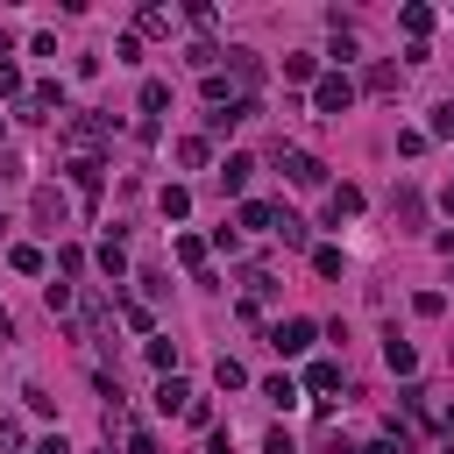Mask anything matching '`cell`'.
Returning a JSON list of instances; mask_svg holds the SVG:
<instances>
[{
  "label": "cell",
  "mask_w": 454,
  "mask_h": 454,
  "mask_svg": "<svg viewBox=\"0 0 454 454\" xmlns=\"http://www.w3.org/2000/svg\"><path fill=\"white\" fill-rule=\"evenodd\" d=\"M106 135H114L106 114H64V142H71V156H99Z\"/></svg>",
  "instance_id": "1"
},
{
  "label": "cell",
  "mask_w": 454,
  "mask_h": 454,
  "mask_svg": "<svg viewBox=\"0 0 454 454\" xmlns=\"http://www.w3.org/2000/svg\"><path fill=\"white\" fill-rule=\"evenodd\" d=\"M440 206H447V213H454V184H447V192H440Z\"/></svg>",
  "instance_id": "46"
},
{
  "label": "cell",
  "mask_w": 454,
  "mask_h": 454,
  "mask_svg": "<svg viewBox=\"0 0 454 454\" xmlns=\"http://www.w3.org/2000/svg\"><path fill=\"white\" fill-rule=\"evenodd\" d=\"M50 114H64V85L57 78H43V85L21 92V121H50Z\"/></svg>",
  "instance_id": "4"
},
{
  "label": "cell",
  "mask_w": 454,
  "mask_h": 454,
  "mask_svg": "<svg viewBox=\"0 0 454 454\" xmlns=\"http://www.w3.org/2000/svg\"><path fill=\"white\" fill-rule=\"evenodd\" d=\"M0 454H21V426H14L7 411H0Z\"/></svg>",
  "instance_id": "39"
},
{
  "label": "cell",
  "mask_w": 454,
  "mask_h": 454,
  "mask_svg": "<svg viewBox=\"0 0 454 454\" xmlns=\"http://www.w3.org/2000/svg\"><path fill=\"white\" fill-rule=\"evenodd\" d=\"M362 85H369L376 99H397V85H404V71H397V64H369V71H362Z\"/></svg>",
  "instance_id": "8"
},
{
  "label": "cell",
  "mask_w": 454,
  "mask_h": 454,
  "mask_svg": "<svg viewBox=\"0 0 454 454\" xmlns=\"http://www.w3.org/2000/svg\"><path fill=\"white\" fill-rule=\"evenodd\" d=\"M440 426H447V433H454V404H447V411H440Z\"/></svg>",
  "instance_id": "45"
},
{
  "label": "cell",
  "mask_w": 454,
  "mask_h": 454,
  "mask_svg": "<svg viewBox=\"0 0 454 454\" xmlns=\"http://www.w3.org/2000/svg\"><path fill=\"white\" fill-rule=\"evenodd\" d=\"M227 57V71H234V85L248 92V85H262V64H255V50H220Z\"/></svg>",
  "instance_id": "7"
},
{
  "label": "cell",
  "mask_w": 454,
  "mask_h": 454,
  "mask_svg": "<svg viewBox=\"0 0 454 454\" xmlns=\"http://www.w3.org/2000/svg\"><path fill=\"white\" fill-rule=\"evenodd\" d=\"M199 92H206V106H213V114H220V106H234V78H227V71H206V85H199Z\"/></svg>",
  "instance_id": "13"
},
{
  "label": "cell",
  "mask_w": 454,
  "mask_h": 454,
  "mask_svg": "<svg viewBox=\"0 0 454 454\" xmlns=\"http://www.w3.org/2000/svg\"><path fill=\"white\" fill-rule=\"evenodd\" d=\"M0 227H7V213H0Z\"/></svg>",
  "instance_id": "48"
},
{
  "label": "cell",
  "mask_w": 454,
  "mask_h": 454,
  "mask_svg": "<svg viewBox=\"0 0 454 454\" xmlns=\"http://www.w3.org/2000/svg\"><path fill=\"white\" fill-rule=\"evenodd\" d=\"M312 106H319L326 121H333V114H348V106H355V78H348V71H326V78L312 85Z\"/></svg>",
  "instance_id": "2"
},
{
  "label": "cell",
  "mask_w": 454,
  "mask_h": 454,
  "mask_svg": "<svg viewBox=\"0 0 454 454\" xmlns=\"http://www.w3.org/2000/svg\"><path fill=\"white\" fill-rule=\"evenodd\" d=\"M305 390H312V397L340 390V362H312V369H305Z\"/></svg>",
  "instance_id": "15"
},
{
  "label": "cell",
  "mask_w": 454,
  "mask_h": 454,
  "mask_svg": "<svg viewBox=\"0 0 454 454\" xmlns=\"http://www.w3.org/2000/svg\"><path fill=\"white\" fill-rule=\"evenodd\" d=\"M0 99H21V71H14L7 57H0Z\"/></svg>",
  "instance_id": "37"
},
{
  "label": "cell",
  "mask_w": 454,
  "mask_h": 454,
  "mask_svg": "<svg viewBox=\"0 0 454 454\" xmlns=\"http://www.w3.org/2000/svg\"><path fill=\"white\" fill-rule=\"evenodd\" d=\"M248 177H255V156H227L220 163V192H248Z\"/></svg>",
  "instance_id": "11"
},
{
  "label": "cell",
  "mask_w": 454,
  "mask_h": 454,
  "mask_svg": "<svg viewBox=\"0 0 454 454\" xmlns=\"http://www.w3.org/2000/svg\"><path fill=\"white\" fill-rule=\"evenodd\" d=\"M99 270H106V277H128V248H121V234L99 241Z\"/></svg>",
  "instance_id": "22"
},
{
  "label": "cell",
  "mask_w": 454,
  "mask_h": 454,
  "mask_svg": "<svg viewBox=\"0 0 454 454\" xmlns=\"http://www.w3.org/2000/svg\"><path fill=\"white\" fill-rule=\"evenodd\" d=\"M35 220H43V227H64V220H71V206H64V199L43 184V192H35Z\"/></svg>",
  "instance_id": "14"
},
{
  "label": "cell",
  "mask_w": 454,
  "mask_h": 454,
  "mask_svg": "<svg viewBox=\"0 0 454 454\" xmlns=\"http://www.w3.org/2000/svg\"><path fill=\"white\" fill-rule=\"evenodd\" d=\"M383 362H390L397 376H411V369H419V348H411V340H397V333H383Z\"/></svg>",
  "instance_id": "12"
},
{
  "label": "cell",
  "mask_w": 454,
  "mask_h": 454,
  "mask_svg": "<svg viewBox=\"0 0 454 454\" xmlns=\"http://www.w3.org/2000/svg\"><path fill=\"white\" fill-rule=\"evenodd\" d=\"M7 340H14V326H7V312H0V348H7Z\"/></svg>",
  "instance_id": "44"
},
{
  "label": "cell",
  "mask_w": 454,
  "mask_h": 454,
  "mask_svg": "<svg viewBox=\"0 0 454 454\" xmlns=\"http://www.w3.org/2000/svg\"><path fill=\"white\" fill-rule=\"evenodd\" d=\"M114 312H121V319H128V326H135V333H149V305H142V298H121V305H114Z\"/></svg>",
  "instance_id": "29"
},
{
  "label": "cell",
  "mask_w": 454,
  "mask_h": 454,
  "mask_svg": "<svg viewBox=\"0 0 454 454\" xmlns=\"http://www.w3.org/2000/svg\"><path fill=\"white\" fill-rule=\"evenodd\" d=\"M397 21H404V35H411V43H426V28H433V7H419V0H411Z\"/></svg>",
  "instance_id": "18"
},
{
  "label": "cell",
  "mask_w": 454,
  "mask_h": 454,
  "mask_svg": "<svg viewBox=\"0 0 454 454\" xmlns=\"http://www.w3.org/2000/svg\"><path fill=\"white\" fill-rule=\"evenodd\" d=\"M312 340H319L312 319H284V326H270V348H277V355H305Z\"/></svg>",
  "instance_id": "5"
},
{
  "label": "cell",
  "mask_w": 454,
  "mask_h": 454,
  "mask_svg": "<svg viewBox=\"0 0 454 454\" xmlns=\"http://www.w3.org/2000/svg\"><path fill=\"white\" fill-rule=\"evenodd\" d=\"M7 262H14L21 277H43V248H35V241H14V248H7Z\"/></svg>",
  "instance_id": "17"
},
{
  "label": "cell",
  "mask_w": 454,
  "mask_h": 454,
  "mask_svg": "<svg viewBox=\"0 0 454 454\" xmlns=\"http://www.w3.org/2000/svg\"><path fill=\"white\" fill-rule=\"evenodd\" d=\"M262 397H270L277 411H291V404H298V383H291V376H270V383H262Z\"/></svg>",
  "instance_id": "23"
},
{
  "label": "cell",
  "mask_w": 454,
  "mask_h": 454,
  "mask_svg": "<svg viewBox=\"0 0 454 454\" xmlns=\"http://www.w3.org/2000/svg\"><path fill=\"white\" fill-rule=\"evenodd\" d=\"M270 234H277L284 248H305V220H298V213H277V227H270Z\"/></svg>",
  "instance_id": "20"
},
{
  "label": "cell",
  "mask_w": 454,
  "mask_h": 454,
  "mask_svg": "<svg viewBox=\"0 0 454 454\" xmlns=\"http://www.w3.org/2000/svg\"><path fill=\"white\" fill-rule=\"evenodd\" d=\"M0 184H21V156H7V149H0Z\"/></svg>",
  "instance_id": "40"
},
{
  "label": "cell",
  "mask_w": 454,
  "mask_h": 454,
  "mask_svg": "<svg viewBox=\"0 0 454 454\" xmlns=\"http://www.w3.org/2000/svg\"><path fill=\"white\" fill-rule=\"evenodd\" d=\"M177 262H184V270H199V277H206V241H199V234H177Z\"/></svg>",
  "instance_id": "21"
},
{
  "label": "cell",
  "mask_w": 454,
  "mask_h": 454,
  "mask_svg": "<svg viewBox=\"0 0 454 454\" xmlns=\"http://www.w3.org/2000/svg\"><path fill=\"white\" fill-rule=\"evenodd\" d=\"M397 447H404V440H376V447H362V454H397Z\"/></svg>",
  "instance_id": "42"
},
{
  "label": "cell",
  "mask_w": 454,
  "mask_h": 454,
  "mask_svg": "<svg viewBox=\"0 0 454 454\" xmlns=\"http://www.w3.org/2000/svg\"><path fill=\"white\" fill-rule=\"evenodd\" d=\"M284 78H319V57H305V50H298V57H284Z\"/></svg>",
  "instance_id": "31"
},
{
  "label": "cell",
  "mask_w": 454,
  "mask_h": 454,
  "mask_svg": "<svg viewBox=\"0 0 454 454\" xmlns=\"http://www.w3.org/2000/svg\"><path fill=\"white\" fill-rule=\"evenodd\" d=\"M340 454H362V447H340Z\"/></svg>",
  "instance_id": "47"
},
{
  "label": "cell",
  "mask_w": 454,
  "mask_h": 454,
  "mask_svg": "<svg viewBox=\"0 0 454 454\" xmlns=\"http://www.w3.org/2000/svg\"><path fill=\"white\" fill-rule=\"evenodd\" d=\"M355 213H362V192H355V184H333V192H326V220L340 227V220H355Z\"/></svg>",
  "instance_id": "9"
},
{
  "label": "cell",
  "mask_w": 454,
  "mask_h": 454,
  "mask_svg": "<svg viewBox=\"0 0 454 454\" xmlns=\"http://www.w3.org/2000/svg\"><path fill=\"white\" fill-rule=\"evenodd\" d=\"M411 312H419V319H440V312H447V298H440V291H419V298H411Z\"/></svg>",
  "instance_id": "33"
},
{
  "label": "cell",
  "mask_w": 454,
  "mask_h": 454,
  "mask_svg": "<svg viewBox=\"0 0 454 454\" xmlns=\"http://www.w3.org/2000/svg\"><path fill=\"white\" fill-rule=\"evenodd\" d=\"M43 305L64 319V312H71V284H43Z\"/></svg>",
  "instance_id": "32"
},
{
  "label": "cell",
  "mask_w": 454,
  "mask_h": 454,
  "mask_svg": "<svg viewBox=\"0 0 454 454\" xmlns=\"http://www.w3.org/2000/svg\"><path fill=\"white\" fill-rule=\"evenodd\" d=\"M241 227H262V234H270V227H277V206H262V199H241Z\"/></svg>",
  "instance_id": "19"
},
{
  "label": "cell",
  "mask_w": 454,
  "mask_h": 454,
  "mask_svg": "<svg viewBox=\"0 0 454 454\" xmlns=\"http://www.w3.org/2000/svg\"><path fill=\"white\" fill-rule=\"evenodd\" d=\"M426 135H447V142H454V99H440V106H433V128H426Z\"/></svg>",
  "instance_id": "35"
},
{
  "label": "cell",
  "mask_w": 454,
  "mask_h": 454,
  "mask_svg": "<svg viewBox=\"0 0 454 454\" xmlns=\"http://www.w3.org/2000/svg\"><path fill=\"white\" fill-rule=\"evenodd\" d=\"M163 106H170V85L149 78V85H142V114H163Z\"/></svg>",
  "instance_id": "26"
},
{
  "label": "cell",
  "mask_w": 454,
  "mask_h": 454,
  "mask_svg": "<svg viewBox=\"0 0 454 454\" xmlns=\"http://www.w3.org/2000/svg\"><path fill=\"white\" fill-rule=\"evenodd\" d=\"M149 362H156V369H170V362H177V340H170V333H156V340H149Z\"/></svg>",
  "instance_id": "34"
},
{
  "label": "cell",
  "mask_w": 454,
  "mask_h": 454,
  "mask_svg": "<svg viewBox=\"0 0 454 454\" xmlns=\"http://www.w3.org/2000/svg\"><path fill=\"white\" fill-rule=\"evenodd\" d=\"M163 213L184 220V213H192V192H184V184H163Z\"/></svg>",
  "instance_id": "27"
},
{
  "label": "cell",
  "mask_w": 454,
  "mask_h": 454,
  "mask_svg": "<svg viewBox=\"0 0 454 454\" xmlns=\"http://www.w3.org/2000/svg\"><path fill=\"white\" fill-rule=\"evenodd\" d=\"M277 170L298 184V192H312V184H326V163L312 156V149H277Z\"/></svg>",
  "instance_id": "3"
},
{
  "label": "cell",
  "mask_w": 454,
  "mask_h": 454,
  "mask_svg": "<svg viewBox=\"0 0 454 454\" xmlns=\"http://www.w3.org/2000/svg\"><path fill=\"white\" fill-rule=\"evenodd\" d=\"M213 383H220V390H241V383H248V369H241V362H227V355H220V362H213Z\"/></svg>",
  "instance_id": "24"
},
{
  "label": "cell",
  "mask_w": 454,
  "mask_h": 454,
  "mask_svg": "<svg viewBox=\"0 0 454 454\" xmlns=\"http://www.w3.org/2000/svg\"><path fill=\"white\" fill-rule=\"evenodd\" d=\"M312 270H319V277H340L348 255H340V248H312Z\"/></svg>",
  "instance_id": "28"
},
{
  "label": "cell",
  "mask_w": 454,
  "mask_h": 454,
  "mask_svg": "<svg viewBox=\"0 0 454 454\" xmlns=\"http://www.w3.org/2000/svg\"><path fill=\"white\" fill-rule=\"evenodd\" d=\"M184 426H199V433H206V426H213V404H206V397H192V404H184Z\"/></svg>",
  "instance_id": "36"
},
{
  "label": "cell",
  "mask_w": 454,
  "mask_h": 454,
  "mask_svg": "<svg viewBox=\"0 0 454 454\" xmlns=\"http://www.w3.org/2000/svg\"><path fill=\"white\" fill-rule=\"evenodd\" d=\"M28 454H71V447H64V440H43V447H28Z\"/></svg>",
  "instance_id": "43"
},
{
  "label": "cell",
  "mask_w": 454,
  "mask_h": 454,
  "mask_svg": "<svg viewBox=\"0 0 454 454\" xmlns=\"http://www.w3.org/2000/svg\"><path fill=\"white\" fill-rule=\"evenodd\" d=\"M184 404H192V383H177V376H163V383H156V411H163V419H170V411L184 419Z\"/></svg>",
  "instance_id": "10"
},
{
  "label": "cell",
  "mask_w": 454,
  "mask_h": 454,
  "mask_svg": "<svg viewBox=\"0 0 454 454\" xmlns=\"http://www.w3.org/2000/svg\"><path fill=\"white\" fill-rule=\"evenodd\" d=\"M64 170H71V184H78V199L92 206V199H99V184H106V163H99V156H71Z\"/></svg>",
  "instance_id": "6"
},
{
  "label": "cell",
  "mask_w": 454,
  "mask_h": 454,
  "mask_svg": "<svg viewBox=\"0 0 454 454\" xmlns=\"http://www.w3.org/2000/svg\"><path fill=\"white\" fill-rule=\"evenodd\" d=\"M135 28H142V35H170V14H163V7H142Z\"/></svg>",
  "instance_id": "25"
},
{
  "label": "cell",
  "mask_w": 454,
  "mask_h": 454,
  "mask_svg": "<svg viewBox=\"0 0 454 454\" xmlns=\"http://www.w3.org/2000/svg\"><path fill=\"white\" fill-rule=\"evenodd\" d=\"M433 248H440V255H454V227H447V234H433Z\"/></svg>",
  "instance_id": "41"
},
{
  "label": "cell",
  "mask_w": 454,
  "mask_h": 454,
  "mask_svg": "<svg viewBox=\"0 0 454 454\" xmlns=\"http://www.w3.org/2000/svg\"><path fill=\"white\" fill-rule=\"evenodd\" d=\"M184 64H192V71H213V64H220V50H213V43H192V50H184Z\"/></svg>",
  "instance_id": "30"
},
{
  "label": "cell",
  "mask_w": 454,
  "mask_h": 454,
  "mask_svg": "<svg viewBox=\"0 0 454 454\" xmlns=\"http://www.w3.org/2000/svg\"><path fill=\"white\" fill-rule=\"evenodd\" d=\"M128 454H163V447H156V433H142V426H128Z\"/></svg>",
  "instance_id": "38"
},
{
  "label": "cell",
  "mask_w": 454,
  "mask_h": 454,
  "mask_svg": "<svg viewBox=\"0 0 454 454\" xmlns=\"http://www.w3.org/2000/svg\"><path fill=\"white\" fill-rule=\"evenodd\" d=\"M177 163H184V170H206V163H213L206 135H184V142H177Z\"/></svg>",
  "instance_id": "16"
}]
</instances>
